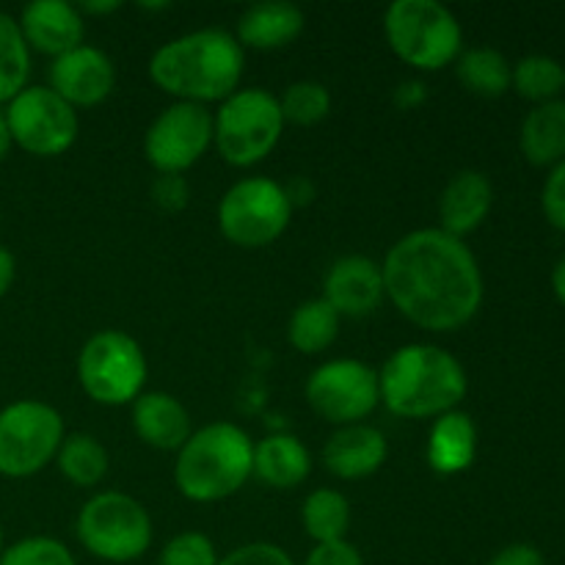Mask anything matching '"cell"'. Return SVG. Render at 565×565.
Returning <instances> with one entry per match:
<instances>
[{
  "instance_id": "1",
  "label": "cell",
  "mask_w": 565,
  "mask_h": 565,
  "mask_svg": "<svg viewBox=\"0 0 565 565\" xmlns=\"http://www.w3.org/2000/svg\"><path fill=\"white\" fill-rule=\"evenodd\" d=\"M384 292L425 331L463 329L483 307V274L472 248L441 230H414L381 263Z\"/></svg>"
},
{
  "instance_id": "2",
  "label": "cell",
  "mask_w": 565,
  "mask_h": 565,
  "mask_svg": "<svg viewBox=\"0 0 565 565\" xmlns=\"http://www.w3.org/2000/svg\"><path fill=\"white\" fill-rule=\"evenodd\" d=\"M246 53L230 31L202 28L182 33L149 58V77L177 103H224L237 92Z\"/></svg>"
},
{
  "instance_id": "3",
  "label": "cell",
  "mask_w": 565,
  "mask_h": 565,
  "mask_svg": "<svg viewBox=\"0 0 565 565\" xmlns=\"http://www.w3.org/2000/svg\"><path fill=\"white\" fill-rule=\"evenodd\" d=\"M467 390L463 364L450 351L430 342H408L397 348L379 373L381 403L403 419H436L456 412Z\"/></svg>"
},
{
  "instance_id": "4",
  "label": "cell",
  "mask_w": 565,
  "mask_h": 565,
  "mask_svg": "<svg viewBox=\"0 0 565 565\" xmlns=\"http://www.w3.org/2000/svg\"><path fill=\"white\" fill-rule=\"evenodd\" d=\"M254 475V441L232 423L193 430L180 447L174 483L191 502H221L237 494Z\"/></svg>"
},
{
  "instance_id": "5",
  "label": "cell",
  "mask_w": 565,
  "mask_h": 565,
  "mask_svg": "<svg viewBox=\"0 0 565 565\" xmlns=\"http://www.w3.org/2000/svg\"><path fill=\"white\" fill-rule=\"evenodd\" d=\"M384 36L403 64L439 72L463 53L458 17L439 0H395L384 11Z\"/></svg>"
},
{
  "instance_id": "6",
  "label": "cell",
  "mask_w": 565,
  "mask_h": 565,
  "mask_svg": "<svg viewBox=\"0 0 565 565\" xmlns=\"http://www.w3.org/2000/svg\"><path fill=\"white\" fill-rule=\"evenodd\" d=\"M285 130L279 97L265 88H237L213 116V143L235 169H252L268 158Z\"/></svg>"
},
{
  "instance_id": "7",
  "label": "cell",
  "mask_w": 565,
  "mask_h": 565,
  "mask_svg": "<svg viewBox=\"0 0 565 565\" xmlns=\"http://www.w3.org/2000/svg\"><path fill=\"white\" fill-rule=\"evenodd\" d=\"M75 533L92 557L127 565L141 561L152 546V519L136 497L121 494V491H103L81 508Z\"/></svg>"
},
{
  "instance_id": "8",
  "label": "cell",
  "mask_w": 565,
  "mask_h": 565,
  "mask_svg": "<svg viewBox=\"0 0 565 565\" xmlns=\"http://www.w3.org/2000/svg\"><path fill=\"white\" fill-rule=\"evenodd\" d=\"M149 364L141 345L116 329L88 337L77 353V381L99 406H127L147 384Z\"/></svg>"
},
{
  "instance_id": "9",
  "label": "cell",
  "mask_w": 565,
  "mask_h": 565,
  "mask_svg": "<svg viewBox=\"0 0 565 565\" xmlns=\"http://www.w3.org/2000/svg\"><path fill=\"white\" fill-rule=\"evenodd\" d=\"M292 221V204L285 185L270 177L237 180L221 196L218 230L232 246L265 248L279 241Z\"/></svg>"
},
{
  "instance_id": "10",
  "label": "cell",
  "mask_w": 565,
  "mask_h": 565,
  "mask_svg": "<svg viewBox=\"0 0 565 565\" xmlns=\"http://www.w3.org/2000/svg\"><path fill=\"white\" fill-rule=\"evenodd\" d=\"M64 417L50 403L17 401L0 412V475L33 478L55 461L64 441Z\"/></svg>"
},
{
  "instance_id": "11",
  "label": "cell",
  "mask_w": 565,
  "mask_h": 565,
  "mask_svg": "<svg viewBox=\"0 0 565 565\" xmlns=\"http://www.w3.org/2000/svg\"><path fill=\"white\" fill-rule=\"evenodd\" d=\"M3 114L11 141L33 158H58L72 149L81 130L77 110L50 86H25Z\"/></svg>"
},
{
  "instance_id": "12",
  "label": "cell",
  "mask_w": 565,
  "mask_h": 565,
  "mask_svg": "<svg viewBox=\"0 0 565 565\" xmlns=\"http://www.w3.org/2000/svg\"><path fill=\"white\" fill-rule=\"evenodd\" d=\"M307 403L331 425H359L381 403L379 373L359 359H331L307 381Z\"/></svg>"
},
{
  "instance_id": "13",
  "label": "cell",
  "mask_w": 565,
  "mask_h": 565,
  "mask_svg": "<svg viewBox=\"0 0 565 565\" xmlns=\"http://www.w3.org/2000/svg\"><path fill=\"white\" fill-rule=\"evenodd\" d=\"M213 147V114L207 105L171 103L143 136V154L158 174H185Z\"/></svg>"
},
{
  "instance_id": "14",
  "label": "cell",
  "mask_w": 565,
  "mask_h": 565,
  "mask_svg": "<svg viewBox=\"0 0 565 565\" xmlns=\"http://www.w3.org/2000/svg\"><path fill=\"white\" fill-rule=\"evenodd\" d=\"M116 86V66L108 53L92 44L70 50L50 64V88L72 108H94L105 103Z\"/></svg>"
},
{
  "instance_id": "15",
  "label": "cell",
  "mask_w": 565,
  "mask_h": 565,
  "mask_svg": "<svg viewBox=\"0 0 565 565\" xmlns=\"http://www.w3.org/2000/svg\"><path fill=\"white\" fill-rule=\"evenodd\" d=\"M320 298H326L340 318H367L386 298L381 263L364 254H345L334 259L323 276Z\"/></svg>"
},
{
  "instance_id": "16",
  "label": "cell",
  "mask_w": 565,
  "mask_h": 565,
  "mask_svg": "<svg viewBox=\"0 0 565 565\" xmlns=\"http://www.w3.org/2000/svg\"><path fill=\"white\" fill-rule=\"evenodd\" d=\"M20 31L28 50L58 58L70 50L81 47L86 36V22L77 6L66 0H33L22 9Z\"/></svg>"
},
{
  "instance_id": "17",
  "label": "cell",
  "mask_w": 565,
  "mask_h": 565,
  "mask_svg": "<svg viewBox=\"0 0 565 565\" xmlns=\"http://www.w3.org/2000/svg\"><path fill=\"white\" fill-rule=\"evenodd\" d=\"M491 204H494V185L489 177L478 169L458 171L447 180L439 196V230L463 241L483 226L491 213Z\"/></svg>"
},
{
  "instance_id": "18",
  "label": "cell",
  "mask_w": 565,
  "mask_h": 565,
  "mask_svg": "<svg viewBox=\"0 0 565 565\" xmlns=\"http://www.w3.org/2000/svg\"><path fill=\"white\" fill-rule=\"evenodd\" d=\"M132 430L143 445L163 452H180L191 439L193 423L188 408L169 392H141L132 401Z\"/></svg>"
},
{
  "instance_id": "19",
  "label": "cell",
  "mask_w": 565,
  "mask_h": 565,
  "mask_svg": "<svg viewBox=\"0 0 565 565\" xmlns=\"http://www.w3.org/2000/svg\"><path fill=\"white\" fill-rule=\"evenodd\" d=\"M390 456L386 436L373 425H345L323 447V463L334 478L364 480L379 472Z\"/></svg>"
},
{
  "instance_id": "20",
  "label": "cell",
  "mask_w": 565,
  "mask_h": 565,
  "mask_svg": "<svg viewBox=\"0 0 565 565\" xmlns=\"http://www.w3.org/2000/svg\"><path fill=\"white\" fill-rule=\"evenodd\" d=\"M307 17L296 3L287 0H268L254 3L237 20V42L252 50H279L296 42L303 33Z\"/></svg>"
},
{
  "instance_id": "21",
  "label": "cell",
  "mask_w": 565,
  "mask_h": 565,
  "mask_svg": "<svg viewBox=\"0 0 565 565\" xmlns=\"http://www.w3.org/2000/svg\"><path fill=\"white\" fill-rule=\"evenodd\" d=\"M428 467L436 475H461L478 458V425L467 412H447L436 417L428 434Z\"/></svg>"
},
{
  "instance_id": "22",
  "label": "cell",
  "mask_w": 565,
  "mask_h": 565,
  "mask_svg": "<svg viewBox=\"0 0 565 565\" xmlns=\"http://www.w3.org/2000/svg\"><path fill=\"white\" fill-rule=\"evenodd\" d=\"M312 472V456L292 434H270L254 445V478L270 489H296Z\"/></svg>"
},
{
  "instance_id": "23",
  "label": "cell",
  "mask_w": 565,
  "mask_h": 565,
  "mask_svg": "<svg viewBox=\"0 0 565 565\" xmlns=\"http://www.w3.org/2000/svg\"><path fill=\"white\" fill-rule=\"evenodd\" d=\"M519 149L530 166H557L565 160V99L535 105L519 130Z\"/></svg>"
},
{
  "instance_id": "24",
  "label": "cell",
  "mask_w": 565,
  "mask_h": 565,
  "mask_svg": "<svg viewBox=\"0 0 565 565\" xmlns=\"http://www.w3.org/2000/svg\"><path fill=\"white\" fill-rule=\"evenodd\" d=\"M456 75L469 94L483 99H497L511 92L513 66L500 50L472 47L463 50L456 61Z\"/></svg>"
},
{
  "instance_id": "25",
  "label": "cell",
  "mask_w": 565,
  "mask_h": 565,
  "mask_svg": "<svg viewBox=\"0 0 565 565\" xmlns=\"http://www.w3.org/2000/svg\"><path fill=\"white\" fill-rule=\"evenodd\" d=\"M340 320L342 318L326 298H312V301L296 307L290 326H287V340L298 353L318 356L334 345L337 334H340Z\"/></svg>"
},
{
  "instance_id": "26",
  "label": "cell",
  "mask_w": 565,
  "mask_h": 565,
  "mask_svg": "<svg viewBox=\"0 0 565 565\" xmlns=\"http://www.w3.org/2000/svg\"><path fill=\"white\" fill-rule=\"evenodd\" d=\"M55 467L77 489H94L108 475V450L97 436L70 434L61 441Z\"/></svg>"
},
{
  "instance_id": "27",
  "label": "cell",
  "mask_w": 565,
  "mask_h": 565,
  "mask_svg": "<svg viewBox=\"0 0 565 565\" xmlns=\"http://www.w3.org/2000/svg\"><path fill=\"white\" fill-rule=\"evenodd\" d=\"M301 524L315 544L345 541L348 527H351V502L337 489H315L303 500Z\"/></svg>"
},
{
  "instance_id": "28",
  "label": "cell",
  "mask_w": 565,
  "mask_h": 565,
  "mask_svg": "<svg viewBox=\"0 0 565 565\" xmlns=\"http://www.w3.org/2000/svg\"><path fill=\"white\" fill-rule=\"evenodd\" d=\"M565 83V64L552 55H524L522 61L513 64L511 88L522 99L533 105L552 103L561 99Z\"/></svg>"
},
{
  "instance_id": "29",
  "label": "cell",
  "mask_w": 565,
  "mask_h": 565,
  "mask_svg": "<svg viewBox=\"0 0 565 565\" xmlns=\"http://www.w3.org/2000/svg\"><path fill=\"white\" fill-rule=\"evenodd\" d=\"M31 75V50L22 39L20 22L0 11V103H11Z\"/></svg>"
},
{
  "instance_id": "30",
  "label": "cell",
  "mask_w": 565,
  "mask_h": 565,
  "mask_svg": "<svg viewBox=\"0 0 565 565\" xmlns=\"http://www.w3.org/2000/svg\"><path fill=\"white\" fill-rule=\"evenodd\" d=\"M279 108L285 125L290 121L298 127H312L331 114V94L318 81H296L279 97Z\"/></svg>"
},
{
  "instance_id": "31",
  "label": "cell",
  "mask_w": 565,
  "mask_h": 565,
  "mask_svg": "<svg viewBox=\"0 0 565 565\" xmlns=\"http://www.w3.org/2000/svg\"><path fill=\"white\" fill-rule=\"evenodd\" d=\"M0 565H77L75 555L61 541L47 535H31L6 546Z\"/></svg>"
},
{
  "instance_id": "32",
  "label": "cell",
  "mask_w": 565,
  "mask_h": 565,
  "mask_svg": "<svg viewBox=\"0 0 565 565\" xmlns=\"http://www.w3.org/2000/svg\"><path fill=\"white\" fill-rule=\"evenodd\" d=\"M218 550L210 541V535L188 530L174 535L160 552L158 565H218Z\"/></svg>"
},
{
  "instance_id": "33",
  "label": "cell",
  "mask_w": 565,
  "mask_h": 565,
  "mask_svg": "<svg viewBox=\"0 0 565 565\" xmlns=\"http://www.w3.org/2000/svg\"><path fill=\"white\" fill-rule=\"evenodd\" d=\"M218 565H296V561L270 541H254V544H243L232 550L230 555L221 557Z\"/></svg>"
},
{
  "instance_id": "34",
  "label": "cell",
  "mask_w": 565,
  "mask_h": 565,
  "mask_svg": "<svg viewBox=\"0 0 565 565\" xmlns=\"http://www.w3.org/2000/svg\"><path fill=\"white\" fill-rule=\"evenodd\" d=\"M541 210H544L546 221L565 235V160L552 166L550 177H546L544 191H541Z\"/></svg>"
},
{
  "instance_id": "35",
  "label": "cell",
  "mask_w": 565,
  "mask_h": 565,
  "mask_svg": "<svg viewBox=\"0 0 565 565\" xmlns=\"http://www.w3.org/2000/svg\"><path fill=\"white\" fill-rule=\"evenodd\" d=\"M152 202L166 213H182L191 202V185L185 174H158L152 182Z\"/></svg>"
},
{
  "instance_id": "36",
  "label": "cell",
  "mask_w": 565,
  "mask_h": 565,
  "mask_svg": "<svg viewBox=\"0 0 565 565\" xmlns=\"http://www.w3.org/2000/svg\"><path fill=\"white\" fill-rule=\"evenodd\" d=\"M303 565H364V557L351 541H337V544H315Z\"/></svg>"
},
{
  "instance_id": "37",
  "label": "cell",
  "mask_w": 565,
  "mask_h": 565,
  "mask_svg": "<svg viewBox=\"0 0 565 565\" xmlns=\"http://www.w3.org/2000/svg\"><path fill=\"white\" fill-rule=\"evenodd\" d=\"M489 565H546L539 546L533 544H508L491 557Z\"/></svg>"
},
{
  "instance_id": "38",
  "label": "cell",
  "mask_w": 565,
  "mask_h": 565,
  "mask_svg": "<svg viewBox=\"0 0 565 565\" xmlns=\"http://www.w3.org/2000/svg\"><path fill=\"white\" fill-rule=\"evenodd\" d=\"M392 99H395L397 108L414 110L428 99V88H425L423 81H403L401 86L395 88V94H392Z\"/></svg>"
},
{
  "instance_id": "39",
  "label": "cell",
  "mask_w": 565,
  "mask_h": 565,
  "mask_svg": "<svg viewBox=\"0 0 565 565\" xmlns=\"http://www.w3.org/2000/svg\"><path fill=\"white\" fill-rule=\"evenodd\" d=\"M285 193H287V199H290L292 210L303 207V204H309V202H312V199H315L312 182L303 180V177H296V180H292V182H287Z\"/></svg>"
},
{
  "instance_id": "40",
  "label": "cell",
  "mask_w": 565,
  "mask_h": 565,
  "mask_svg": "<svg viewBox=\"0 0 565 565\" xmlns=\"http://www.w3.org/2000/svg\"><path fill=\"white\" fill-rule=\"evenodd\" d=\"M14 276H17L14 254H11L6 246H0V298L11 290V285H14Z\"/></svg>"
},
{
  "instance_id": "41",
  "label": "cell",
  "mask_w": 565,
  "mask_h": 565,
  "mask_svg": "<svg viewBox=\"0 0 565 565\" xmlns=\"http://www.w3.org/2000/svg\"><path fill=\"white\" fill-rule=\"evenodd\" d=\"M121 3L119 0H86V3L77 6V11H81L83 17H92V14H114V11H119Z\"/></svg>"
},
{
  "instance_id": "42",
  "label": "cell",
  "mask_w": 565,
  "mask_h": 565,
  "mask_svg": "<svg viewBox=\"0 0 565 565\" xmlns=\"http://www.w3.org/2000/svg\"><path fill=\"white\" fill-rule=\"evenodd\" d=\"M552 290H555L557 301L565 307V257H561V263L552 270Z\"/></svg>"
},
{
  "instance_id": "43",
  "label": "cell",
  "mask_w": 565,
  "mask_h": 565,
  "mask_svg": "<svg viewBox=\"0 0 565 565\" xmlns=\"http://www.w3.org/2000/svg\"><path fill=\"white\" fill-rule=\"evenodd\" d=\"M11 143H14V141H11L9 121H6V114H3V110H0V163H3L6 154H9Z\"/></svg>"
},
{
  "instance_id": "44",
  "label": "cell",
  "mask_w": 565,
  "mask_h": 565,
  "mask_svg": "<svg viewBox=\"0 0 565 565\" xmlns=\"http://www.w3.org/2000/svg\"><path fill=\"white\" fill-rule=\"evenodd\" d=\"M138 9L141 11H166V9H171V3H138Z\"/></svg>"
},
{
  "instance_id": "45",
  "label": "cell",
  "mask_w": 565,
  "mask_h": 565,
  "mask_svg": "<svg viewBox=\"0 0 565 565\" xmlns=\"http://www.w3.org/2000/svg\"><path fill=\"white\" fill-rule=\"evenodd\" d=\"M6 550V539H3V524H0V555H3Z\"/></svg>"
},
{
  "instance_id": "46",
  "label": "cell",
  "mask_w": 565,
  "mask_h": 565,
  "mask_svg": "<svg viewBox=\"0 0 565 565\" xmlns=\"http://www.w3.org/2000/svg\"><path fill=\"white\" fill-rule=\"evenodd\" d=\"M563 92H565V83H563Z\"/></svg>"
}]
</instances>
